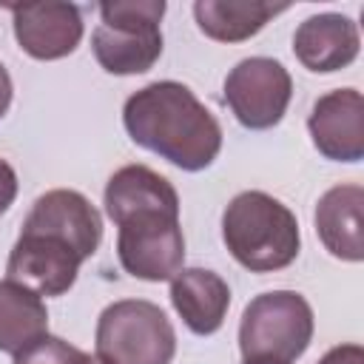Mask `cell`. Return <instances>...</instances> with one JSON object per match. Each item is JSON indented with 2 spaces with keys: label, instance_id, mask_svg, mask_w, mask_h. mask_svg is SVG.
Returning <instances> with one entry per match:
<instances>
[{
  "label": "cell",
  "instance_id": "cell-1",
  "mask_svg": "<svg viewBox=\"0 0 364 364\" xmlns=\"http://www.w3.org/2000/svg\"><path fill=\"white\" fill-rule=\"evenodd\" d=\"M105 213L119 228L117 256L142 282H171L185 262L176 188L148 165H125L105 185Z\"/></svg>",
  "mask_w": 364,
  "mask_h": 364
},
{
  "label": "cell",
  "instance_id": "cell-2",
  "mask_svg": "<svg viewBox=\"0 0 364 364\" xmlns=\"http://www.w3.org/2000/svg\"><path fill=\"white\" fill-rule=\"evenodd\" d=\"M122 122L139 148L182 171H202L222 151L216 117L176 80H159L134 91L122 105Z\"/></svg>",
  "mask_w": 364,
  "mask_h": 364
},
{
  "label": "cell",
  "instance_id": "cell-3",
  "mask_svg": "<svg viewBox=\"0 0 364 364\" xmlns=\"http://www.w3.org/2000/svg\"><path fill=\"white\" fill-rule=\"evenodd\" d=\"M222 239L230 256L250 273L282 270L301 247L296 213L264 191H242L228 202Z\"/></svg>",
  "mask_w": 364,
  "mask_h": 364
},
{
  "label": "cell",
  "instance_id": "cell-4",
  "mask_svg": "<svg viewBox=\"0 0 364 364\" xmlns=\"http://www.w3.org/2000/svg\"><path fill=\"white\" fill-rule=\"evenodd\" d=\"M162 0H111L100 3V26L91 34V51L108 74H145L162 54L159 20Z\"/></svg>",
  "mask_w": 364,
  "mask_h": 364
},
{
  "label": "cell",
  "instance_id": "cell-5",
  "mask_svg": "<svg viewBox=\"0 0 364 364\" xmlns=\"http://www.w3.org/2000/svg\"><path fill=\"white\" fill-rule=\"evenodd\" d=\"M313 341V310L296 290H270L256 296L239 324V350L245 361H296Z\"/></svg>",
  "mask_w": 364,
  "mask_h": 364
},
{
  "label": "cell",
  "instance_id": "cell-6",
  "mask_svg": "<svg viewBox=\"0 0 364 364\" xmlns=\"http://www.w3.org/2000/svg\"><path fill=\"white\" fill-rule=\"evenodd\" d=\"M97 355L105 364H171L176 333L165 310L145 299L108 304L97 321Z\"/></svg>",
  "mask_w": 364,
  "mask_h": 364
},
{
  "label": "cell",
  "instance_id": "cell-7",
  "mask_svg": "<svg viewBox=\"0 0 364 364\" xmlns=\"http://www.w3.org/2000/svg\"><path fill=\"white\" fill-rule=\"evenodd\" d=\"M290 97L293 80L287 68L273 57H247L236 63L225 77V102L250 131H264L282 122Z\"/></svg>",
  "mask_w": 364,
  "mask_h": 364
},
{
  "label": "cell",
  "instance_id": "cell-8",
  "mask_svg": "<svg viewBox=\"0 0 364 364\" xmlns=\"http://www.w3.org/2000/svg\"><path fill=\"white\" fill-rule=\"evenodd\" d=\"M80 264L82 256L65 242L40 230H20V239L9 253L6 273L11 282L28 287L43 299L68 293L77 282Z\"/></svg>",
  "mask_w": 364,
  "mask_h": 364
},
{
  "label": "cell",
  "instance_id": "cell-9",
  "mask_svg": "<svg viewBox=\"0 0 364 364\" xmlns=\"http://www.w3.org/2000/svg\"><path fill=\"white\" fill-rule=\"evenodd\" d=\"M23 230H40L48 233L68 247H74L82 262L97 253L100 239H102V216L100 210L80 193L68 188H54L37 196L31 205Z\"/></svg>",
  "mask_w": 364,
  "mask_h": 364
},
{
  "label": "cell",
  "instance_id": "cell-10",
  "mask_svg": "<svg viewBox=\"0 0 364 364\" xmlns=\"http://www.w3.org/2000/svg\"><path fill=\"white\" fill-rule=\"evenodd\" d=\"M9 11L20 48L34 60L68 57L82 40V17L74 3H17L9 6Z\"/></svg>",
  "mask_w": 364,
  "mask_h": 364
},
{
  "label": "cell",
  "instance_id": "cell-11",
  "mask_svg": "<svg viewBox=\"0 0 364 364\" xmlns=\"http://www.w3.org/2000/svg\"><path fill=\"white\" fill-rule=\"evenodd\" d=\"M307 131L316 151L336 162L364 156V97L355 88H336L316 100Z\"/></svg>",
  "mask_w": 364,
  "mask_h": 364
},
{
  "label": "cell",
  "instance_id": "cell-12",
  "mask_svg": "<svg viewBox=\"0 0 364 364\" xmlns=\"http://www.w3.org/2000/svg\"><path fill=\"white\" fill-rule=\"evenodd\" d=\"M358 26L347 14L336 11L307 17L293 34L296 60L316 74H330L350 65L358 57Z\"/></svg>",
  "mask_w": 364,
  "mask_h": 364
},
{
  "label": "cell",
  "instance_id": "cell-13",
  "mask_svg": "<svg viewBox=\"0 0 364 364\" xmlns=\"http://www.w3.org/2000/svg\"><path fill=\"white\" fill-rule=\"evenodd\" d=\"M171 304L191 333L210 336L228 316L230 287L219 273L208 267H182L171 279Z\"/></svg>",
  "mask_w": 364,
  "mask_h": 364
},
{
  "label": "cell",
  "instance_id": "cell-14",
  "mask_svg": "<svg viewBox=\"0 0 364 364\" xmlns=\"http://www.w3.org/2000/svg\"><path fill=\"white\" fill-rule=\"evenodd\" d=\"M364 188L361 185H336L316 205V233L321 245L341 262L364 259Z\"/></svg>",
  "mask_w": 364,
  "mask_h": 364
},
{
  "label": "cell",
  "instance_id": "cell-15",
  "mask_svg": "<svg viewBox=\"0 0 364 364\" xmlns=\"http://www.w3.org/2000/svg\"><path fill=\"white\" fill-rule=\"evenodd\" d=\"M287 3L267 0H196L193 17L202 34L219 43H242L259 34L276 14L287 11Z\"/></svg>",
  "mask_w": 364,
  "mask_h": 364
},
{
  "label": "cell",
  "instance_id": "cell-16",
  "mask_svg": "<svg viewBox=\"0 0 364 364\" xmlns=\"http://www.w3.org/2000/svg\"><path fill=\"white\" fill-rule=\"evenodd\" d=\"M48 333L46 301L28 287L3 279L0 282V353H20Z\"/></svg>",
  "mask_w": 364,
  "mask_h": 364
},
{
  "label": "cell",
  "instance_id": "cell-17",
  "mask_svg": "<svg viewBox=\"0 0 364 364\" xmlns=\"http://www.w3.org/2000/svg\"><path fill=\"white\" fill-rule=\"evenodd\" d=\"M74 350L77 347H71L68 341L46 333L34 344H28L20 353H14V364H65L74 355Z\"/></svg>",
  "mask_w": 364,
  "mask_h": 364
},
{
  "label": "cell",
  "instance_id": "cell-18",
  "mask_svg": "<svg viewBox=\"0 0 364 364\" xmlns=\"http://www.w3.org/2000/svg\"><path fill=\"white\" fill-rule=\"evenodd\" d=\"M318 364H364V347L361 344H338L321 355Z\"/></svg>",
  "mask_w": 364,
  "mask_h": 364
},
{
  "label": "cell",
  "instance_id": "cell-19",
  "mask_svg": "<svg viewBox=\"0 0 364 364\" xmlns=\"http://www.w3.org/2000/svg\"><path fill=\"white\" fill-rule=\"evenodd\" d=\"M14 196H17V173L6 159H0V216L11 208Z\"/></svg>",
  "mask_w": 364,
  "mask_h": 364
},
{
  "label": "cell",
  "instance_id": "cell-20",
  "mask_svg": "<svg viewBox=\"0 0 364 364\" xmlns=\"http://www.w3.org/2000/svg\"><path fill=\"white\" fill-rule=\"evenodd\" d=\"M11 77H9V71H6V65L0 63V119L6 117V111H9V105H11Z\"/></svg>",
  "mask_w": 364,
  "mask_h": 364
},
{
  "label": "cell",
  "instance_id": "cell-21",
  "mask_svg": "<svg viewBox=\"0 0 364 364\" xmlns=\"http://www.w3.org/2000/svg\"><path fill=\"white\" fill-rule=\"evenodd\" d=\"M65 364H105L100 355H91V353H82V350H74V355L65 361Z\"/></svg>",
  "mask_w": 364,
  "mask_h": 364
},
{
  "label": "cell",
  "instance_id": "cell-22",
  "mask_svg": "<svg viewBox=\"0 0 364 364\" xmlns=\"http://www.w3.org/2000/svg\"><path fill=\"white\" fill-rule=\"evenodd\" d=\"M245 364H284V361H245Z\"/></svg>",
  "mask_w": 364,
  "mask_h": 364
}]
</instances>
